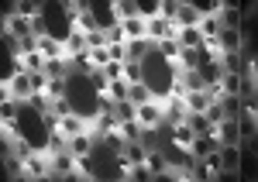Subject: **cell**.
Instances as JSON below:
<instances>
[{
  "instance_id": "cell-1",
  "label": "cell",
  "mask_w": 258,
  "mask_h": 182,
  "mask_svg": "<svg viewBox=\"0 0 258 182\" xmlns=\"http://www.w3.org/2000/svg\"><path fill=\"white\" fill-rule=\"evenodd\" d=\"M207 52H210V59H217V55H241L244 52V31L241 28H224Z\"/></svg>"
},
{
  "instance_id": "cell-2",
  "label": "cell",
  "mask_w": 258,
  "mask_h": 182,
  "mask_svg": "<svg viewBox=\"0 0 258 182\" xmlns=\"http://www.w3.org/2000/svg\"><path fill=\"white\" fill-rule=\"evenodd\" d=\"M21 179H52V155L41 148L21 158Z\"/></svg>"
},
{
  "instance_id": "cell-3",
  "label": "cell",
  "mask_w": 258,
  "mask_h": 182,
  "mask_svg": "<svg viewBox=\"0 0 258 182\" xmlns=\"http://www.w3.org/2000/svg\"><path fill=\"white\" fill-rule=\"evenodd\" d=\"M4 97H11V100H21V103H31V97H35V82H31V72H21V69H14V72L4 79Z\"/></svg>"
},
{
  "instance_id": "cell-4",
  "label": "cell",
  "mask_w": 258,
  "mask_h": 182,
  "mask_svg": "<svg viewBox=\"0 0 258 182\" xmlns=\"http://www.w3.org/2000/svg\"><path fill=\"white\" fill-rule=\"evenodd\" d=\"M135 121L141 124V131H159L162 124H165V103H162V100H152V103L135 107Z\"/></svg>"
},
{
  "instance_id": "cell-5",
  "label": "cell",
  "mask_w": 258,
  "mask_h": 182,
  "mask_svg": "<svg viewBox=\"0 0 258 182\" xmlns=\"http://www.w3.org/2000/svg\"><path fill=\"white\" fill-rule=\"evenodd\" d=\"M127 97H131V82H127V79H103V82H100V100L124 103Z\"/></svg>"
},
{
  "instance_id": "cell-6",
  "label": "cell",
  "mask_w": 258,
  "mask_h": 182,
  "mask_svg": "<svg viewBox=\"0 0 258 182\" xmlns=\"http://www.w3.org/2000/svg\"><path fill=\"white\" fill-rule=\"evenodd\" d=\"M220 158H224V179H238L241 175V144H224Z\"/></svg>"
},
{
  "instance_id": "cell-7",
  "label": "cell",
  "mask_w": 258,
  "mask_h": 182,
  "mask_svg": "<svg viewBox=\"0 0 258 182\" xmlns=\"http://www.w3.org/2000/svg\"><path fill=\"white\" fill-rule=\"evenodd\" d=\"M59 127L66 138H76V134H83V131H90V124H86V117H83L80 110H73V114H66V117H59Z\"/></svg>"
},
{
  "instance_id": "cell-8",
  "label": "cell",
  "mask_w": 258,
  "mask_h": 182,
  "mask_svg": "<svg viewBox=\"0 0 258 182\" xmlns=\"http://www.w3.org/2000/svg\"><path fill=\"white\" fill-rule=\"evenodd\" d=\"M214 134H217L220 148L224 144H241V127H238V117H227V121H220L214 127Z\"/></svg>"
},
{
  "instance_id": "cell-9",
  "label": "cell",
  "mask_w": 258,
  "mask_h": 182,
  "mask_svg": "<svg viewBox=\"0 0 258 182\" xmlns=\"http://www.w3.org/2000/svg\"><path fill=\"white\" fill-rule=\"evenodd\" d=\"M62 45H66V59H83V55H86V48H90V45H86V35H83V31H76V28H69V38H62Z\"/></svg>"
},
{
  "instance_id": "cell-10",
  "label": "cell",
  "mask_w": 258,
  "mask_h": 182,
  "mask_svg": "<svg viewBox=\"0 0 258 182\" xmlns=\"http://www.w3.org/2000/svg\"><path fill=\"white\" fill-rule=\"evenodd\" d=\"M197 138H200V134L193 131V127H189V121H182V124H172V148H179V151H189Z\"/></svg>"
},
{
  "instance_id": "cell-11",
  "label": "cell",
  "mask_w": 258,
  "mask_h": 182,
  "mask_svg": "<svg viewBox=\"0 0 258 182\" xmlns=\"http://www.w3.org/2000/svg\"><path fill=\"white\" fill-rule=\"evenodd\" d=\"M182 86H186V93H200V89H207L210 82L203 76V69H182V72H172Z\"/></svg>"
},
{
  "instance_id": "cell-12",
  "label": "cell",
  "mask_w": 258,
  "mask_h": 182,
  "mask_svg": "<svg viewBox=\"0 0 258 182\" xmlns=\"http://www.w3.org/2000/svg\"><path fill=\"white\" fill-rule=\"evenodd\" d=\"M172 35H176V24H169V21L162 18V14L148 21V41H152V45H159V41L172 38Z\"/></svg>"
},
{
  "instance_id": "cell-13",
  "label": "cell",
  "mask_w": 258,
  "mask_h": 182,
  "mask_svg": "<svg viewBox=\"0 0 258 182\" xmlns=\"http://www.w3.org/2000/svg\"><path fill=\"white\" fill-rule=\"evenodd\" d=\"M14 65H18L21 72H45L48 59H45L41 52H21L18 59H14Z\"/></svg>"
},
{
  "instance_id": "cell-14",
  "label": "cell",
  "mask_w": 258,
  "mask_h": 182,
  "mask_svg": "<svg viewBox=\"0 0 258 182\" xmlns=\"http://www.w3.org/2000/svg\"><path fill=\"white\" fill-rule=\"evenodd\" d=\"M200 21H203V14L197 11V4L182 0L179 4V14H176V28H200Z\"/></svg>"
},
{
  "instance_id": "cell-15",
  "label": "cell",
  "mask_w": 258,
  "mask_h": 182,
  "mask_svg": "<svg viewBox=\"0 0 258 182\" xmlns=\"http://www.w3.org/2000/svg\"><path fill=\"white\" fill-rule=\"evenodd\" d=\"M155 52H159V59L165 62V65H176V62H179V55H182V45H179V38L172 35V38L159 41V45H155Z\"/></svg>"
},
{
  "instance_id": "cell-16",
  "label": "cell",
  "mask_w": 258,
  "mask_h": 182,
  "mask_svg": "<svg viewBox=\"0 0 258 182\" xmlns=\"http://www.w3.org/2000/svg\"><path fill=\"white\" fill-rule=\"evenodd\" d=\"M217 86H220V97H241V89H244V72H224Z\"/></svg>"
},
{
  "instance_id": "cell-17",
  "label": "cell",
  "mask_w": 258,
  "mask_h": 182,
  "mask_svg": "<svg viewBox=\"0 0 258 182\" xmlns=\"http://www.w3.org/2000/svg\"><path fill=\"white\" fill-rule=\"evenodd\" d=\"M110 11H114V21L141 18V4H138V0H114V4H110Z\"/></svg>"
},
{
  "instance_id": "cell-18",
  "label": "cell",
  "mask_w": 258,
  "mask_h": 182,
  "mask_svg": "<svg viewBox=\"0 0 258 182\" xmlns=\"http://www.w3.org/2000/svg\"><path fill=\"white\" fill-rule=\"evenodd\" d=\"M200 162H203V168H207V179H224V158H220V148L207 151Z\"/></svg>"
},
{
  "instance_id": "cell-19",
  "label": "cell",
  "mask_w": 258,
  "mask_h": 182,
  "mask_svg": "<svg viewBox=\"0 0 258 182\" xmlns=\"http://www.w3.org/2000/svg\"><path fill=\"white\" fill-rule=\"evenodd\" d=\"M120 24H124L127 41H148V21L145 18H131V21H120Z\"/></svg>"
},
{
  "instance_id": "cell-20",
  "label": "cell",
  "mask_w": 258,
  "mask_h": 182,
  "mask_svg": "<svg viewBox=\"0 0 258 182\" xmlns=\"http://www.w3.org/2000/svg\"><path fill=\"white\" fill-rule=\"evenodd\" d=\"M93 138H97V131H83L76 138H69V151L73 155H93Z\"/></svg>"
},
{
  "instance_id": "cell-21",
  "label": "cell",
  "mask_w": 258,
  "mask_h": 182,
  "mask_svg": "<svg viewBox=\"0 0 258 182\" xmlns=\"http://www.w3.org/2000/svg\"><path fill=\"white\" fill-rule=\"evenodd\" d=\"M76 179H103L93 155H76Z\"/></svg>"
},
{
  "instance_id": "cell-22",
  "label": "cell",
  "mask_w": 258,
  "mask_h": 182,
  "mask_svg": "<svg viewBox=\"0 0 258 182\" xmlns=\"http://www.w3.org/2000/svg\"><path fill=\"white\" fill-rule=\"evenodd\" d=\"M176 38L182 48H203V31L200 28H176Z\"/></svg>"
},
{
  "instance_id": "cell-23",
  "label": "cell",
  "mask_w": 258,
  "mask_h": 182,
  "mask_svg": "<svg viewBox=\"0 0 258 182\" xmlns=\"http://www.w3.org/2000/svg\"><path fill=\"white\" fill-rule=\"evenodd\" d=\"M45 151L55 155V151H69V138L62 134L59 127H48V138H45Z\"/></svg>"
},
{
  "instance_id": "cell-24",
  "label": "cell",
  "mask_w": 258,
  "mask_h": 182,
  "mask_svg": "<svg viewBox=\"0 0 258 182\" xmlns=\"http://www.w3.org/2000/svg\"><path fill=\"white\" fill-rule=\"evenodd\" d=\"M241 14H244V11H241L238 4H224V7H220V24H224V28H241Z\"/></svg>"
},
{
  "instance_id": "cell-25",
  "label": "cell",
  "mask_w": 258,
  "mask_h": 182,
  "mask_svg": "<svg viewBox=\"0 0 258 182\" xmlns=\"http://www.w3.org/2000/svg\"><path fill=\"white\" fill-rule=\"evenodd\" d=\"M124 79L131 82H145V62H138V59H127L124 62Z\"/></svg>"
},
{
  "instance_id": "cell-26",
  "label": "cell",
  "mask_w": 258,
  "mask_h": 182,
  "mask_svg": "<svg viewBox=\"0 0 258 182\" xmlns=\"http://www.w3.org/2000/svg\"><path fill=\"white\" fill-rule=\"evenodd\" d=\"M14 11H18L21 18H28V21H35L38 14H45V7L35 4V0H14Z\"/></svg>"
},
{
  "instance_id": "cell-27",
  "label": "cell",
  "mask_w": 258,
  "mask_h": 182,
  "mask_svg": "<svg viewBox=\"0 0 258 182\" xmlns=\"http://www.w3.org/2000/svg\"><path fill=\"white\" fill-rule=\"evenodd\" d=\"M45 97H52V100H62V97H69V79H52V76H48Z\"/></svg>"
},
{
  "instance_id": "cell-28",
  "label": "cell",
  "mask_w": 258,
  "mask_h": 182,
  "mask_svg": "<svg viewBox=\"0 0 258 182\" xmlns=\"http://www.w3.org/2000/svg\"><path fill=\"white\" fill-rule=\"evenodd\" d=\"M18 117H21V100L4 97V103H0V121H18Z\"/></svg>"
},
{
  "instance_id": "cell-29",
  "label": "cell",
  "mask_w": 258,
  "mask_h": 182,
  "mask_svg": "<svg viewBox=\"0 0 258 182\" xmlns=\"http://www.w3.org/2000/svg\"><path fill=\"white\" fill-rule=\"evenodd\" d=\"M145 165L152 168V175H155V179H162V172L169 168V165H165V158H162V151H155V148L148 151V158H145Z\"/></svg>"
},
{
  "instance_id": "cell-30",
  "label": "cell",
  "mask_w": 258,
  "mask_h": 182,
  "mask_svg": "<svg viewBox=\"0 0 258 182\" xmlns=\"http://www.w3.org/2000/svg\"><path fill=\"white\" fill-rule=\"evenodd\" d=\"M107 52H110V62H127V59H131L127 41H110V45H107Z\"/></svg>"
},
{
  "instance_id": "cell-31",
  "label": "cell",
  "mask_w": 258,
  "mask_h": 182,
  "mask_svg": "<svg viewBox=\"0 0 258 182\" xmlns=\"http://www.w3.org/2000/svg\"><path fill=\"white\" fill-rule=\"evenodd\" d=\"M179 4H182V0H159V14H162V18H165V21H169V24H176Z\"/></svg>"
},
{
  "instance_id": "cell-32",
  "label": "cell",
  "mask_w": 258,
  "mask_h": 182,
  "mask_svg": "<svg viewBox=\"0 0 258 182\" xmlns=\"http://www.w3.org/2000/svg\"><path fill=\"white\" fill-rule=\"evenodd\" d=\"M100 79H124V62H107L100 69Z\"/></svg>"
},
{
  "instance_id": "cell-33",
  "label": "cell",
  "mask_w": 258,
  "mask_h": 182,
  "mask_svg": "<svg viewBox=\"0 0 258 182\" xmlns=\"http://www.w3.org/2000/svg\"><path fill=\"white\" fill-rule=\"evenodd\" d=\"M73 110H76L73 100H69V97H62V100H52V110H48V114H52V117H66V114H73Z\"/></svg>"
},
{
  "instance_id": "cell-34",
  "label": "cell",
  "mask_w": 258,
  "mask_h": 182,
  "mask_svg": "<svg viewBox=\"0 0 258 182\" xmlns=\"http://www.w3.org/2000/svg\"><path fill=\"white\" fill-rule=\"evenodd\" d=\"M220 107H224L227 117H238L241 114V97H220Z\"/></svg>"
},
{
  "instance_id": "cell-35",
  "label": "cell",
  "mask_w": 258,
  "mask_h": 182,
  "mask_svg": "<svg viewBox=\"0 0 258 182\" xmlns=\"http://www.w3.org/2000/svg\"><path fill=\"white\" fill-rule=\"evenodd\" d=\"M103 31H107V41H127V35H124V24H120V21H110Z\"/></svg>"
},
{
  "instance_id": "cell-36",
  "label": "cell",
  "mask_w": 258,
  "mask_h": 182,
  "mask_svg": "<svg viewBox=\"0 0 258 182\" xmlns=\"http://www.w3.org/2000/svg\"><path fill=\"white\" fill-rule=\"evenodd\" d=\"M114 114H117V121H135V103L131 100L114 103Z\"/></svg>"
},
{
  "instance_id": "cell-37",
  "label": "cell",
  "mask_w": 258,
  "mask_h": 182,
  "mask_svg": "<svg viewBox=\"0 0 258 182\" xmlns=\"http://www.w3.org/2000/svg\"><path fill=\"white\" fill-rule=\"evenodd\" d=\"M31 35H35V38H48V35H52V31H48V21H45V14H38V18L31 21Z\"/></svg>"
},
{
  "instance_id": "cell-38",
  "label": "cell",
  "mask_w": 258,
  "mask_h": 182,
  "mask_svg": "<svg viewBox=\"0 0 258 182\" xmlns=\"http://www.w3.org/2000/svg\"><path fill=\"white\" fill-rule=\"evenodd\" d=\"M148 45H152V41H127V52H131V59L145 62V52H148Z\"/></svg>"
},
{
  "instance_id": "cell-39",
  "label": "cell",
  "mask_w": 258,
  "mask_h": 182,
  "mask_svg": "<svg viewBox=\"0 0 258 182\" xmlns=\"http://www.w3.org/2000/svg\"><path fill=\"white\" fill-rule=\"evenodd\" d=\"M207 121L214 124V127H217L220 121H227V114H224V107H220V100H217V103H210V110H207Z\"/></svg>"
},
{
  "instance_id": "cell-40",
  "label": "cell",
  "mask_w": 258,
  "mask_h": 182,
  "mask_svg": "<svg viewBox=\"0 0 258 182\" xmlns=\"http://www.w3.org/2000/svg\"><path fill=\"white\" fill-rule=\"evenodd\" d=\"M21 52H38V38H21Z\"/></svg>"
},
{
  "instance_id": "cell-41",
  "label": "cell",
  "mask_w": 258,
  "mask_h": 182,
  "mask_svg": "<svg viewBox=\"0 0 258 182\" xmlns=\"http://www.w3.org/2000/svg\"><path fill=\"white\" fill-rule=\"evenodd\" d=\"M244 76H248V79H251V82L258 86V59H255V62H248V69H244Z\"/></svg>"
}]
</instances>
